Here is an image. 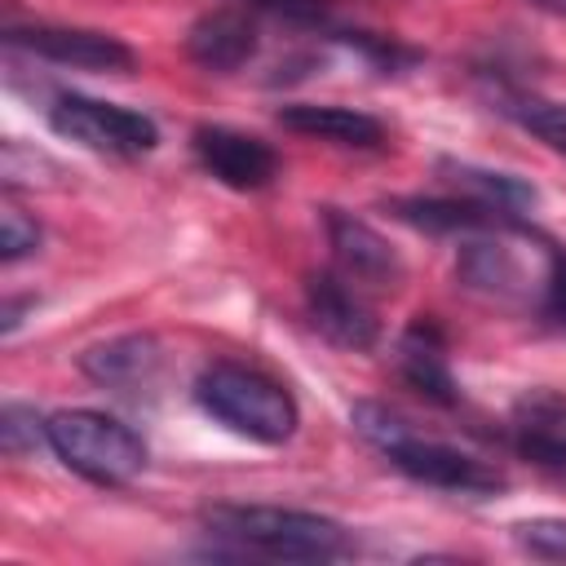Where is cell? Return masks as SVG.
Here are the masks:
<instances>
[{
	"label": "cell",
	"instance_id": "obj_1",
	"mask_svg": "<svg viewBox=\"0 0 566 566\" xmlns=\"http://www.w3.org/2000/svg\"><path fill=\"white\" fill-rule=\"evenodd\" d=\"M349 424L363 442H371L398 473H407L420 486H438V491H460V495H495L504 491V473L482 460L469 455L442 438L420 433L407 416L380 407V402H354L349 407Z\"/></svg>",
	"mask_w": 566,
	"mask_h": 566
},
{
	"label": "cell",
	"instance_id": "obj_5",
	"mask_svg": "<svg viewBox=\"0 0 566 566\" xmlns=\"http://www.w3.org/2000/svg\"><path fill=\"white\" fill-rule=\"evenodd\" d=\"M49 124L57 137L84 150H97V155H119V159L146 155L159 142V128L150 115L102 102V97H84V93H62L49 106Z\"/></svg>",
	"mask_w": 566,
	"mask_h": 566
},
{
	"label": "cell",
	"instance_id": "obj_20",
	"mask_svg": "<svg viewBox=\"0 0 566 566\" xmlns=\"http://www.w3.org/2000/svg\"><path fill=\"white\" fill-rule=\"evenodd\" d=\"M35 248H40V226L31 217H22L18 208H4L0 212V256L18 261V256H27Z\"/></svg>",
	"mask_w": 566,
	"mask_h": 566
},
{
	"label": "cell",
	"instance_id": "obj_13",
	"mask_svg": "<svg viewBox=\"0 0 566 566\" xmlns=\"http://www.w3.org/2000/svg\"><path fill=\"white\" fill-rule=\"evenodd\" d=\"M279 124H283L287 133L318 137V142H332V146H358V150H376V146L385 142L380 119H371V115H363V111H349V106L292 102V106H279Z\"/></svg>",
	"mask_w": 566,
	"mask_h": 566
},
{
	"label": "cell",
	"instance_id": "obj_6",
	"mask_svg": "<svg viewBox=\"0 0 566 566\" xmlns=\"http://www.w3.org/2000/svg\"><path fill=\"white\" fill-rule=\"evenodd\" d=\"M305 310L314 318V327L340 345V349H371L376 336H380V323H376V310L367 305L363 287L354 279H345L340 270H323V274H310L305 279Z\"/></svg>",
	"mask_w": 566,
	"mask_h": 566
},
{
	"label": "cell",
	"instance_id": "obj_19",
	"mask_svg": "<svg viewBox=\"0 0 566 566\" xmlns=\"http://www.w3.org/2000/svg\"><path fill=\"white\" fill-rule=\"evenodd\" d=\"M40 438H49V433H44V424L35 420V411L22 407V402H4V411H0V442H4V451H9V455H22V451H31Z\"/></svg>",
	"mask_w": 566,
	"mask_h": 566
},
{
	"label": "cell",
	"instance_id": "obj_10",
	"mask_svg": "<svg viewBox=\"0 0 566 566\" xmlns=\"http://www.w3.org/2000/svg\"><path fill=\"white\" fill-rule=\"evenodd\" d=\"M509 442L522 460L566 478V398L553 389L522 394L509 420Z\"/></svg>",
	"mask_w": 566,
	"mask_h": 566
},
{
	"label": "cell",
	"instance_id": "obj_16",
	"mask_svg": "<svg viewBox=\"0 0 566 566\" xmlns=\"http://www.w3.org/2000/svg\"><path fill=\"white\" fill-rule=\"evenodd\" d=\"M442 172H451V181L469 199H478V203H486L495 212L517 217V212H526L535 203V186H526L513 172H486V168H473V164H442Z\"/></svg>",
	"mask_w": 566,
	"mask_h": 566
},
{
	"label": "cell",
	"instance_id": "obj_22",
	"mask_svg": "<svg viewBox=\"0 0 566 566\" xmlns=\"http://www.w3.org/2000/svg\"><path fill=\"white\" fill-rule=\"evenodd\" d=\"M256 9H270L274 18H287L296 27H323L332 13V0H252Z\"/></svg>",
	"mask_w": 566,
	"mask_h": 566
},
{
	"label": "cell",
	"instance_id": "obj_3",
	"mask_svg": "<svg viewBox=\"0 0 566 566\" xmlns=\"http://www.w3.org/2000/svg\"><path fill=\"white\" fill-rule=\"evenodd\" d=\"M195 402L230 433L261 447L287 442L301 424L296 398L274 376L243 363H208L195 380Z\"/></svg>",
	"mask_w": 566,
	"mask_h": 566
},
{
	"label": "cell",
	"instance_id": "obj_14",
	"mask_svg": "<svg viewBox=\"0 0 566 566\" xmlns=\"http://www.w3.org/2000/svg\"><path fill=\"white\" fill-rule=\"evenodd\" d=\"M80 371L106 389H119V394H133L142 385L155 380L159 371V345L150 336H119V340H106V345H93L80 354Z\"/></svg>",
	"mask_w": 566,
	"mask_h": 566
},
{
	"label": "cell",
	"instance_id": "obj_18",
	"mask_svg": "<svg viewBox=\"0 0 566 566\" xmlns=\"http://www.w3.org/2000/svg\"><path fill=\"white\" fill-rule=\"evenodd\" d=\"M517 548H526L539 562H566V517H531L513 526Z\"/></svg>",
	"mask_w": 566,
	"mask_h": 566
},
{
	"label": "cell",
	"instance_id": "obj_2",
	"mask_svg": "<svg viewBox=\"0 0 566 566\" xmlns=\"http://www.w3.org/2000/svg\"><path fill=\"white\" fill-rule=\"evenodd\" d=\"M199 522L212 539H226L234 553L279 562H332L354 548L340 522L283 504H208Z\"/></svg>",
	"mask_w": 566,
	"mask_h": 566
},
{
	"label": "cell",
	"instance_id": "obj_15",
	"mask_svg": "<svg viewBox=\"0 0 566 566\" xmlns=\"http://www.w3.org/2000/svg\"><path fill=\"white\" fill-rule=\"evenodd\" d=\"M455 274L473 287V292H491V296H513L522 287V265L517 256L495 239V230H473L455 256Z\"/></svg>",
	"mask_w": 566,
	"mask_h": 566
},
{
	"label": "cell",
	"instance_id": "obj_21",
	"mask_svg": "<svg viewBox=\"0 0 566 566\" xmlns=\"http://www.w3.org/2000/svg\"><path fill=\"white\" fill-rule=\"evenodd\" d=\"M548 279H544V314L566 327V248L548 243Z\"/></svg>",
	"mask_w": 566,
	"mask_h": 566
},
{
	"label": "cell",
	"instance_id": "obj_7",
	"mask_svg": "<svg viewBox=\"0 0 566 566\" xmlns=\"http://www.w3.org/2000/svg\"><path fill=\"white\" fill-rule=\"evenodd\" d=\"M323 226H327L332 261H336V270L345 279H354L358 287H394V283H402V256L367 221H358V217H349L340 208H323Z\"/></svg>",
	"mask_w": 566,
	"mask_h": 566
},
{
	"label": "cell",
	"instance_id": "obj_4",
	"mask_svg": "<svg viewBox=\"0 0 566 566\" xmlns=\"http://www.w3.org/2000/svg\"><path fill=\"white\" fill-rule=\"evenodd\" d=\"M49 451L93 486H128L146 469V442L106 411H57L44 420Z\"/></svg>",
	"mask_w": 566,
	"mask_h": 566
},
{
	"label": "cell",
	"instance_id": "obj_11",
	"mask_svg": "<svg viewBox=\"0 0 566 566\" xmlns=\"http://www.w3.org/2000/svg\"><path fill=\"white\" fill-rule=\"evenodd\" d=\"M398 376L429 402L438 407H455L460 402V385L451 376V363H447V340L438 332L433 318H416L402 336H398Z\"/></svg>",
	"mask_w": 566,
	"mask_h": 566
},
{
	"label": "cell",
	"instance_id": "obj_17",
	"mask_svg": "<svg viewBox=\"0 0 566 566\" xmlns=\"http://www.w3.org/2000/svg\"><path fill=\"white\" fill-rule=\"evenodd\" d=\"M500 111L526 128L531 137H539L548 150L566 155V102H548V97H535V93H504L500 97Z\"/></svg>",
	"mask_w": 566,
	"mask_h": 566
},
{
	"label": "cell",
	"instance_id": "obj_8",
	"mask_svg": "<svg viewBox=\"0 0 566 566\" xmlns=\"http://www.w3.org/2000/svg\"><path fill=\"white\" fill-rule=\"evenodd\" d=\"M195 159L203 164L208 177H217L230 190H265L279 177V155L248 133L221 128V124H203L195 128Z\"/></svg>",
	"mask_w": 566,
	"mask_h": 566
},
{
	"label": "cell",
	"instance_id": "obj_12",
	"mask_svg": "<svg viewBox=\"0 0 566 566\" xmlns=\"http://www.w3.org/2000/svg\"><path fill=\"white\" fill-rule=\"evenodd\" d=\"M186 53H190L195 66L230 75L256 53V27H252V18L243 9H212L190 27Z\"/></svg>",
	"mask_w": 566,
	"mask_h": 566
},
{
	"label": "cell",
	"instance_id": "obj_9",
	"mask_svg": "<svg viewBox=\"0 0 566 566\" xmlns=\"http://www.w3.org/2000/svg\"><path fill=\"white\" fill-rule=\"evenodd\" d=\"M9 44L57 62V66H80V71H128L133 49L119 35L88 31V27H13Z\"/></svg>",
	"mask_w": 566,
	"mask_h": 566
},
{
	"label": "cell",
	"instance_id": "obj_23",
	"mask_svg": "<svg viewBox=\"0 0 566 566\" xmlns=\"http://www.w3.org/2000/svg\"><path fill=\"white\" fill-rule=\"evenodd\" d=\"M531 4H539V9H548V13H566V0H531Z\"/></svg>",
	"mask_w": 566,
	"mask_h": 566
}]
</instances>
